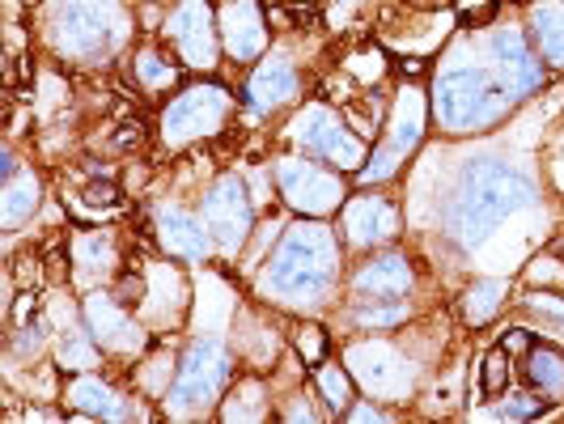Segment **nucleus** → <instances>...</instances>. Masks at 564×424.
Instances as JSON below:
<instances>
[{"mask_svg":"<svg viewBox=\"0 0 564 424\" xmlns=\"http://www.w3.org/2000/svg\"><path fill=\"white\" fill-rule=\"evenodd\" d=\"M531 204H535V183L522 170H513L501 157H476L463 166L446 199V229L454 242L476 247L509 213H522Z\"/></svg>","mask_w":564,"mask_h":424,"instance_id":"f257e3e1","label":"nucleus"},{"mask_svg":"<svg viewBox=\"0 0 564 424\" xmlns=\"http://www.w3.org/2000/svg\"><path fill=\"white\" fill-rule=\"evenodd\" d=\"M339 276V242L327 226H293L284 233L272 268L263 272V293L276 302H323Z\"/></svg>","mask_w":564,"mask_h":424,"instance_id":"f03ea898","label":"nucleus"},{"mask_svg":"<svg viewBox=\"0 0 564 424\" xmlns=\"http://www.w3.org/2000/svg\"><path fill=\"white\" fill-rule=\"evenodd\" d=\"M509 89L484 68H446L433 85V115L446 132H484L509 111Z\"/></svg>","mask_w":564,"mask_h":424,"instance_id":"7ed1b4c3","label":"nucleus"},{"mask_svg":"<svg viewBox=\"0 0 564 424\" xmlns=\"http://www.w3.org/2000/svg\"><path fill=\"white\" fill-rule=\"evenodd\" d=\"M123 34V13L115 0H64L52 18V39L64 56L94 59L111 52Z\"/></svg>","mask_w":564,"mask_h":424,"instance_id":"20e7f679","label":"nucleus"},{"mask_svg":"<svg viewBox=\"0 0 564 424\" xmlns=\"http://www.w3.org/2000/svg\"><path fill=\"white\" fill-rule=\"evenodd\" d=\"M293 141L302 144L311 157H323V162H332L339 170H357L366 162V144L344 128V119L336 111H327L318 102L306 107V111H297V119H293Z\"/></svg>","mask_w":564,"mask_h":424,"instance_id":"39448f33","label":"nucleus"},{"mask_svg":"<svg viewBox=\"0 0 564 424\" xmlns=\"http://www.w3.org/2000/svg\"><path fill=\"white\" fill-rule=\"evenodd\" d=\"M229 107L234 102L221 85H192L162 111V137L166 144H187L204 132H217L226 123Z\"/></svg>","mask_w":564,"mask_h":424,"instance_id":"423d86ee","label":"nucleus"},{"mask_svg":"<svg viewBox=\"0 0 564 424\" xmlns=\"http://www.w3.org/2000/svg\"><path fill=\"white\" fill-rule=\"evenodd\" d=\"M229 378V357L217 339H204L187 352V361L178 366V378H174V391H170V407L178 416L196 412L204 403H213L217 391L226 387Z\"/></svg>","mask_w":564,"mask_h":424,"instance_id":"0eeeda50","label":"nucleus"},{"mask_svg":"<svg viewBox=\"0 0 564 424\" xmlns=\"http://www.w3.org/2000/svg\"><path fill=\"white\" fill-rule=\"evenodd\" d=\"M276 183H281L284 204L311 213V217H327L336 213L339 199H344V187H339L336 174L318 170L314 162H302V157H284L276 166Z\"/></svg>","mask_w":564,"mask_h":424,"instance_id":"6e6552de","label":"nucleus"},{"mask_svg":"<svg viewBox=\"0 0 564 424\" xmlns=\"http://www.w3.org/2000/svg\"><path fill=\"white\" fill-rule=\"evenodd\" d=\"M204 226H208L213 242L226 254H234L242 247V238H247V229H251V199H247L242 178L226 174V178L204 196Z\"/></svg>","mask_w":564,"mask_h":424,"instance_id":"1a4fd4ad","label":"nucleus"},{"mask_svg":"<svg viewBox=\"0 0 564 424\" xmlns=\"http://www.w3.org/2000/svg\"><path fill=\"white\" fill-rule=\"evenodd\" d=\"M166 34L178 47V59L192 68H213L217 64V34H213V13L204 0H183L166 22Z\"/></svg>","mask_w":564,"mask_h":424,"instance_id":"9d476101","label":"nucleus"},{"mask_svg":"<svg viewBox=\"0 0 564 424\" xmlns=\"http://www.w3.org/2000/svg\"><path fill=\"white\" fill-rule=\"evenodd\" d=\"M492 68H497V81L509 89V98H527L543 85V59H535L518 30L492 34Z\"/></svg>","mask_w":564,"mask_h":424,"instance_id":"9b49d317","label":"nucleus"},{"mask_svg":"<svg viewBox=\"0 0 564 424\" xmlns=\"http://www.w3.org/2000/svg\"><path fill=\"white\" fill-rule=\"evenodd\" d=\"M399 233V213L391 199L382 196H357L344 204V238L352 247H378Z\"/></svg>","mask_w":564,"mask_h":424,"instance_id":"f8f14e48","label":"nucleus"},{"mask_svg":"<svg viewBox=\"0 0 564 424\" xmlns=\"http://www.w3.org/2000/svg\"><path fill=\"white\" fill-rule=\"evenodd\" d=\"M421 123H424L421 102H416V94L408 89V98L395 107V141H391V149H382V153L373 157V166H361V178H366V183L391 178L399 170V157H408V153L421 144V132H424Z\"/></svg>","mask_w":564,"mask_h":424,"instance_id":"ddd939ff","label":"nucleus"},{"mask_svg":"<svg viewBox=\"0 0 564 424\" xmlns=\"http://www.w3.org/2000/svg\"><path fill=\"white\" fill-rule=\"evenodd\" d=\"M352 366L361 373V382H366L373 395H408L412 391V369L403 366V357L391 352L387 344H373V348H357L352 352Z\"/></svg>","mask_w":564,"mask_h":424,"instance_id":"4468645a","label":"nucleus"},{"mask_svg":"<svg viewBox=\"0 0 564 424\" xmlns=\"http://www.w3.org/2000/svg\"><path fill=\"white\" fill-rule=\"evenodd\" d=\"M85 318H89V331L94 339L102 344V348H119V352H137L144 344L141 327L128 318V311L107 297V293H94L89 302H85Z\"/></svg>","mask_w":564,"mask_h":424,"instance_id":"2eb2a0df","label":"nucleus"},{"mask_svg":"<svg viewBox=\"0 0 564 424\" xmlns=\"http://www.w3.org/2000/svg\"><path fill=\"white\" fill-rule=\"evenodd\" d=\"M158 238H162V247L170 254H178V259H208L213 251V233L204 226V217H192V213H183V208H166L162 217H158Z\"/></svg>","mask_w":564,"mask_h":424,"instance_id":"dca6fc26","label":"nucleus"},{"mask_svg":"<svg viewBox=\"0 0 564 424\" xmlns=\"http://www.w3.org/2000/svg\"><path fill=\"white\" fill-rule=\"evenodd\" d=\"M221 26H226V47L234 59H254L268 43V30H263L254 0H229L221 9Z\"/></svg>","mask_w":564,"mask_h":424,"instance_id":"f3484780","label":"nucleus"},{"mask_svg":"<svg viewBox=\"0 0 564 424\" xmlns=\"http://www.w3.org/2000/svg\"><path fill=\"white\" fill-rule=\"evenodd\" d=\"M293 94H297V73H293V64L284 56L263 59L254 68L251 85H247V102H251L254 111H276Z\"/></svg>","mask_w":564,"mask_h":424,"instance_id":"a211bd4d","label":"nucleus"},{"mask_svg":"<svg viewBox=\"0 0 564 424\" xmlns=\"http://www.w3.org/2000/svg\"><path fill=\"white\" fill-rule=\"evenodd\" d=\"M357 289H361V297H373V302H399L412 289V268L403 254L373 259L357 272Z\"/></svg>","mask_w":564,"mask_h":424,"instance_id":"6ab92c4d","label":"nucleus"},{"mask_svg":"<svg viewBox=\"0 0 564 424\" xmlns=\"http://www.w3.org/2000/svg\"><path fill=\"white\" fill-rule=\"evenodd\" d=\"M531 34H535L539 56L547 64H564V0H543L531 9Z\"/></svg>","mask_w":564,"mask_h":424,"instance_id":"aec40b11","label":"nucleus"},{"mask_svg":"<svg viewBox=\"0 0 564 424\" xmlns=\"http://www.w3.org/2000/svg\"><path fill=\"white\" fill-rule=\"evenodd\" d=\"M39 208V178L34 174H9L4 178V196H0V221L18 229Z\"/></svg>","mask_w":564,"mask_h":424,"instance_id":"412c9836","label":"nucleus"},{"mask_svg":"<svg viewBox=\"0 0 564 424\" xmlns=\"http://www.w3.org/2000/svg\"><path fill=\"white\" fill-rule=\"evenodd\" d=\"M68 403L73 407H82V412H89V416H107V421H119V416H128L123 412V403L115 399L111 387H102L98 378H77L73 387H68Z\"/></svg>","mask_w":564,"mask_h":424,"instance_id":"4be33fe9","label":"nucleus"},{"mask_svg":"<svg viewBox=\"0 0 564 424\" xmlns=\"http://www.w3.org/2000/svg\"><path fill=\"white\" fill-rule=\"evenodd\" d=\"M527 382L531 387H539L543 395H564V357L556 352V348H531L527 352Z\"/></svg>","mask_w":564,"mask_h":424,"instance_id":"5701e85b","label":"nucleus"},{"mask_svg":"<svg viewBox=\"0 0 564 424\" xmlns=\"http://www.w3.org/2000/svg\"><path fill=\"white\" fill-rule=\"evenodd\" d=\"M506 293H509L506 281H476L467 289V297H463V318L467 323H488L492 314L501 311Z\"/></svg>","mask_w":564,"mask_h":424,"instance_id":"b1692460","label":"nucleus"},{"mask_svg":"<svg viewBox=\"0 0 564 424\" xmlns=\"http://www.w3.org/2000/svg\"><path fill=\"white\" fill-rule=\"evenodd\" d=\"M137 81L144 89H166V85L178 81V68L166 56H158V52H141L137 56Z\"/></svg>","mask_w":564,"mask_h":424,"instance_id":"393cba45","label":"nucleus"},{"mask_svg":"<svg viewBox=\"0 0 564 424\" xmlns=\"http://www.w3.org/2000/svg\"><path fill=\"white\" fill-rule=\"evenodd\" d=\"M318 391L327 395V403H332L336 412H348V407H352V378H348L339 366L318 369Z\"/></svg>","mask_w":564,"mask_h":424,"instance_id":"a878e982","label":"nucleus"},{"mask_svg":"<svg viewBox=\"0 0 564 424\" xmlns=\"http://www.w3.org/2000/svg\"><path fill=\"white\" fill-rule=\"evenodd\" d=\"M509 387V348H492L484 357V373H480V391L484 399H497Z\"/></svg>","mask_w":564,"mask_h":424,"instance_id":"bb28decb","label":"nucleus"},{"mask_svg":"<svg viewBox=\"0 0 564 424\" xmlns=\"http://www.w3.org/2000/svg\"><path fill=\"white\" fill-rule=\"evenodd\" d=\"M59 361H64V369H89L98 366V352L85 344L82 331H68L64 344H59Z\"/></svg>","mask_w":564,"mask_h":424,"instance_id":"cd10ccee","label":"nucleus"},{"mask_svg":"<svg viewBox=\"0 0 564 424\" xmlns=\"http://www.w3.org/2000/svg\"><path fill=\"white\" fill-rule=\"evenodd\" d=\"M531 311L535 314H543V318H547V323H552V331H556V336H564V306L561 302H556V297H531Z\"/></svg>","mask_w":564,"mask_h":424,"instance_id":"c85d7f7f","label":"nucleus"},{"mask_svg":"<svg viewBox=\"0 0 564 424\" xmlns=\"http://www.w3.org/2000/svg\"><path fill=\"white\" fill-rule=\"evenodd\" d=\"M77 259H82L85 268H94V263H102V268H107V263H111V247H107L102 238H85L82 247H77Z\"/></svg>","mask_w":564,"mask_h":424,"instance_id":"c756f323","label":"nucleus"},{"mask_svg":"<svg viewBox=\"0 0 564 424\" xmlns=\"http://www.w3.org/2000/svg\"><path fill=\"white\" fill-rule=\"evenodd\" d=\"M366 327H391V323H399V318H408V306H387V311H361L357 314Z\"/></svg>","mask_w":564,"mask_h":424,"instance_id":"7c9ffc66","label":"nucleus"},{"mask_svg":"<svg viewBox=\"0 0 564 424\" xmlns=\"http://www.w3.org/2000/svg\"><path fill=\"white\" fill-rule=\"evenodd\" d=\"M297 348H302V357H306L311 366H318V361H323V336H318V327H306V331L297 336Z\"/></svg>","mask_w":564,"mask_h":424,"instance_id":"2f4dec72","label":"nucleus"},{"mask_svg":"<svg viewBox=\"0 0 564 424\" xmlns=\"http://www.w3.org/2000/svg\"><path fill=\"white\" fill-rule=\"evenodd\" d=\"M85 199H89V204H115L119 192H115V183H94V187L85 192Z\"/></svg>","mask_w":564,"mask_h":424,"instance_id":"473e14b6","label":"nucleus"},{"mask_svg":"<svg viewBox=\"0 0 564 424\" xmlns=\"http://www.w3.org/2000/svg\"><path fill=\"white\" fill-rule=\"evenodd\" d=\"M506 348H509V352H531L535 344H531V336H527V331H513V336H506Z\"/></svg>","mask_w":564,"mask_h":424,"instance_id":"72a5a7b5","label":"nucleus"},{"mask_svg":"<svg viewBox=\"0 0 564 424\" xmlns=\"http://www.w3.org/2000/svg\"><path fill=\"white\" fill-rule=\"evenodd\" d=\"M352 421H382L378 407H352Z\"/></svg>","mask_w":564,"mask_h":424,"instance_id":"f704fd0d","label":"nucleus"},{"mask_svg":"<svg viewBox=\"0 0 564 424\" xmlns=\"http://www.w3.org/2000/svg\"><path fill=\"white\" fill-rule=\"evenodd\" d=\"M424 4H446V0H424Z\"/></svg>","mask_w":564,"mask_h":424,"instance_id":"c9c22d12","label":"nucleus"}]
</instances>
